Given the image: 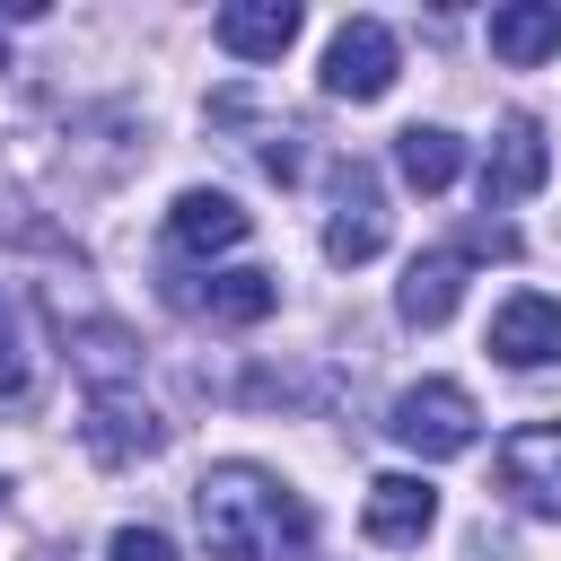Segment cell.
<instances>
[{"mask_svg":"<svg viewBox=\"0 0 561 561\" xmlns=\"http://www.w3.org/2000/svg\"><path fill=\"white\" fill-rule=\"evenodd\" d=\"M456 167H465V140H456L447 123H412V131H394V175H403L412 193H447Z\"/></svg>","mask_w":561,"mask_h":561,"instance_id":"obj_14","label":"cell"},{"mask_svg":"<svg viewBox=\"0 0 561 561\" xmlns=\"http://www.w3.org/2000/svg\"><path fill=\"white\" fill-rule=\"evenodd\" d=\"M184 307H210L219 324H263L280 307V280L272 272H210V289H184Z\"/></svg>","mask_w":561,"mask_h":561,"instance_id":"obj_15","label":"cell"},{"mask_svg":"<svg viewBox=\"0 0 561 561\" xmlns=\"http://www.w3.org/2000/svg\"><path fill=\"white\" fill-rule=\"evenodd\" d=\"M0 500H9V491H0Z\"/></svg>","mask_w":561,"mask_h":561,"instance_id":"obj_18","label":"cell"},{"mask_svg":"<svg viewBox=\"0 0 561 561\" xmlns=\"http://www.w3.org/2000/svg\"><path fill=\"white\" fill-rule=\"evenodd\" d=\"M500 500L561 526V421H526L500 438Z\"/></svg>","mask_w":561,"mask_h":561,"instance_id":"obj_4","label":"cell"},{"mask_svg":"<svg viewBox=\"0 0 561 561\" xmlns=\"http://www.w3.org/2000/svg\"><path fill=\"white\" fill-rule=\"evenodd\" d=\"M105 561H175V543H167L158 526H114V543H105Z\"/></svg>","mask_w":561,"mask_h":561,"instance_id":"obj_16","label":"cell"},{"mask_svg":"<svg viewBox=\"0 0 561 561\" xmlns=\"http://www.w3.org/2000/svg\"><path fill=\"white\" fill-rule=\"evenodd\" d=\"M491 359H508V368L561 359V298H543V289L500 298V316H491Z\"/></svg>","mask_w":561,"mask_h":561,"instance_id":"obj_8","label":"cell"},{"mask_svg":"<svg viewBox=\"0 0 561 561\" xmlns=\"http://www.w3.org/2000/svg\"><path fill=\"white\" fill-rule=\"evenodd\" d=\"M386 430H394V447H412L421 465H438V456H465V447H473L482 412H473V394H465L456 377H421V386L394 394Z\"/></svg>","mask_w":561,"mask_h":561,"instance_id":"obj_2","label":"cell"},{"mask_svg":"<svg viewBox=\"0 0 561 561\" xmlns=\"http://www.w3.org/2000/svg\"><path fill=\"white\" fill-rule=\"evenodd\" d=\"M193 517H202V543L219 552V561H298L307 543H316V517H307V500L280 482V473H263V465H210L202 482H193Z\"/></svg>","mask_w":561,"mask_h":561,"instance_id":"obj_1","label":"cell"},{"mask_svg":"<svg viewBox=\"0 0 561 561\" xmlns=\"http://www.w3.org/2000/svg\"><path fill=\"white\" fill-rule=\"evenodd\" d=\"M491 53H500L508 70L552 61V53H561V0H508V9H491Z\"/></svg>","mask_w":561,"mask_h":561,"instance_id":"obj_13","label":"cell"},{"mask_svg":"<svg viewBox=\"0 0 561 561\" xmlns=\"http://www.w3.org/2000/svg\"><path fill=\"white\" fill-rule=\"evenodd\" d=\"M543 175H552L543 123H535V114H508V123L491 131V158H482V210H508V202L543 193Z\"/></svg>","mask_w":561,"mask_h":561,"instance_id":"obj_6","label":"cell"},{"mask_svg":"<svg viewBox=\"0 0 561 561\" xmlns=\"http://www.w3.org/2000/svg\"><path fill=\"white\" fill-rule=\"evenodd\" d=\"M219 44L237 61H280L298 44V0H228L219 9Z\"/></svg>","mask_w":561,"mask_h":561,"instance_id":"obj_12","label":"cell"},{"mask_svg":"<svg viewBox=\"0 0 561 561\" xmlns=\"http://www.w3.org/2000/svg\"><path fill=\"white\" fill-rule=\"evenodd\" d=\"M9 359H18V298L0 289V368H9Z\"/></svg>","mask_w":561,"mask_h":561,"instance_id":"obj_17","label":"cell"},{"mask_svg":"<svg viewBox=\"0 0 561 561\" xmlns=\"http://www.w3.org/2000/svg\"><path fill=\"white\" fill-rule=\"evenodd\" d=\"M359 526H368V543H421L438 526V491L421 473H377L359 500Z\"/></svg>","mask_w":561,"mask_h":561,"instance_id":"obj_9","label":"cell"},{"mask_svg":"<svg viewBox=\"0 0 561 561\" xmlns=\"http://www.w3.org/2000/svg\"><path fill=\"white\" fill-rule=\"evenodd\" d=\"M456 298H465V245H430V254L403 272L394 316H403V324H421V333H438V324L456 316Z\"/></svg>","mask_w":561,"mask_h":561,"instance_id":"obj_11","label":"cell"},{"mask_svg":"<svg viewBox=\"0 0 561 561\" xmlns=\"http://www.w3.org/2000/svg\"><path fill=\"white\" fill-rule=\"evenodd\" d=\"M386 245V193H377V167L368 158H351L342 175H333V219H324V263H368Z\"/></svg>","mask_w":561,"mask_h":561,"instance_id":"obj_5","label":"cell"},{"mask_svg":"<svg viewBox=\"0 0 561 561\" xmlns=\"http://www.w3.org/2000/svg\"><path fill=\"white\" fill-rule=\"evenodd\" d=\"M245 210H237V193H210V184H193V193H175V210H167V237H175V254H228V245H245Z\"/></svg>","mask_w":561,"mask_h":561,"instance_id":"obj_10","label":"cell"},{"mask_svg":"<svg viewBox=\"0 0 561 561\" xmlns=\"http://www.w3.org/2000/svg\"><path fill=\"white\" fill-rule=\"evenodd\" d=\"M394 70H403V53H394V26H386V18H351V26H333V44H324V96L377 105V96L394 88Z\"/></svg>","mask_w":561,"mask_h":561,"instance_id":"obj_3","label":"cell"},{"mask_svg":"<svg viewBox=\"0 0 561 561\" xmlns=\"http://www.w3.org/2000/svg\"><path fill=\"white\" fill-rule=\"evenodd\" d=\"M88 447H96L105 465L158 456V447H167V421L149 412V394H140V386H123V394H88Z\"/></svg>","mask_w":561,"mask_h":561,"instance_id":"obj_7","label":"cell"}]
</instances>
